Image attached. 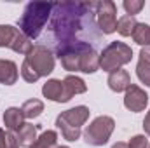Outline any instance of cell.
<instances>
[{
	"mask_svg": "<svg viewBox=\"0 0 150 148\" xmlns=\"http://www.w3.org/2000/svg\"><path fill=\"white\" fill-rule=\"evenodd\" d=\"M5 148H19L18 136H16L12 131H7V141H5Z\"/></svg>",
	"mask_w": 150,
	"mask_h": 148,
	"instance_id": "obj_25",
	"label": "cell"
},
{
	"mask_svg": "<svg viewBox=\"0 0 150 148\" xmlns=\"http://www.w3.org/2000/svg\"><path fill=\"white\" fill-rule=\"evenodd\" d=\"M143 129H145V134H149V136H150V110H149V113L145 115V120H143Z\"/></svg>",
	"mask_w": 150,
	"mask_h": 148,
	"instance_id": "obj_26",
	"label": "cell"
},
{
	"mask_svg": "<svg viewBox=\"0 0 150 148\" xmlns=\"http://www.w3.org/2000/svg\"><path fill=\"white\" fill-rule=\"evenodd\" d=\"M133 58V49L124 42H112L103 49L100 54V68L103 72L112 73L115 70H120V66L127 65Z\"/></svg>",
	"mask_w": 150,
	"mask_h": 148,
	"instance_id": "obj_4",
	"label": "cell"
},
{
	"mask_svg": "<svg viewBox=\"0 0 150 148\" xmlns=\"http://www.w3.org/2000/svg\"><path fill=\"white\" fill-rule=\"evenodd\" d=\"M89 44L82 40L70 42L63 47H58V58L61 59V65L68 72H80V56L86 51Z\"/></svg>",
	"mask_w": 150,
	"mask_h": 148,
	"instance_id": "obj_7",
	"label": "cell"
},
{
	"mask_svg": "<svg viewBox=\"0 0 150 148\" xmlns=\"http://www.w3.org/2000/svg\"><path fill=\"white\" fill-rule=\"evenodd\" d=\"M54 9L56 12H52L54 16H52L51 30L58 40V47H63L70 42H75V33L82 26L80 18L84 16V11L89 9V5L65 2V4H54Z\"/></svg>",
	"mask_w": 150,
	"mask_h": 148,
	"instance_id": "obj_1",
	"label": "cell"
},
{
	"mask_svg": "<svg viewBox=\"0 0 150 148\" xmlns=\"http://www.w3.org/2000/svg\"><path fill=\"white\" fill-rule=\"evenodd\" d=\"M5 141H7V132L0 129V148H5Z\"/></svg>",
	"mask_w": 150,
	"mask_h": 148,
	"instance_id": "obj_27",
	"label": "cell"
},
{
	"mask_svg": "<svg viewBox=\"0 0 150 148\" xmlns=\"http://www.w3.org/2000/svg\"><path fill=\"white\" fill-rule=\"evenodd\" d=\"M113 129H115V120L108 115H100L96 117L84 131V140L87 145L93 147H103L105 143H108L110 136H112Z\"/></svg>",
	"mask_w": 150,
	"mask_h": 148,
	"instance_id": "obj_5",
	"label": "cell"
},
{
	"mask_svg": "<svg viewBox=\"0 0 150 148\" xmlns=\"http://www.w3.org/2000/svg\"><path fill=\"white\" fill-rule=\"evenodd\" d=\"M54 4H47V2H30L25 7V12L19 19V28L21 33L25 37L37 38L42 32V28L45 26L49 16L52 14Z\"/></svg>",
	"mask_w": 150,
	"mask_h": 148,
	"instance_id": "obj_2",
	"label": "cell"
},
{
	"mask_svg": "<svg viewBox=\"0 0 150 148\" xmlns=\"http://www.w3.org/2000/svg\"><path fill=\"white\" fill-rule=\"evenodd\" d=\"M58 148H70V147H58Z\"/></svg>",
	"mask_w": 150,
	"mask_h": 148,
	"instance_id": "obj_29",
	"label": "cell"
},
{
	"mask_svg": "<svg viewBox=\"0 0 150 148\" xmlns=\"http://www.w3.org/2000/svg\"><path fill=\"white\" fill-rule=\"evenodd\" d=\"M30 148H58V132L56 131H44Z\"/></svg>",
	"mask_w": 150,
	"mask_h": 148,
	"instance_id": "obj_18",
	"label": "cell"
},
{
	"mask_svg": "<svg viewBox=\"0 0 150 148\" xmlns=\"http://www.w3.org/2000/svg\"><path fill=\"white\" fill-rule=\"evenodd\" d=\"M96 19L100 30L105 35L117 32V5L110 0L96 2Z\"/></svg>",
	"mask_w": 150,
	"mask_h": 148,
	"instance_id": "obj_8",
	"label": "cell"
},
{
	"mask_svg": "<svg viewBox=\"0 0 150 148\" xmlns=\"http://www.w3.org/2000/svg\"><path fill=\"white\" fill-rule=\"evenodd\" d=\"M63 82H65V87H67V91L70 92L72 98H74L75 94H84V92L87 91L86 82H84L82 78L75 77V75H68L67 78H63Z\"/></svg>",
	"mask_w": 150,
	"mask_h": 148,
	"instance_id": "obj_19",
	"label": "cell"
},
{
	"mask_svg": "<svg viewBox=\"0 0 150 148\" xmlns=\"http://www.w3.org/2000/svg\"><path fill=\"white\" fill-rule=\"evenodd\" d=\"M108 87L112 89L113 92H124L127 91V87L131 85V77L126 70H115L108 75V80H107Z\"/></svg>",
	"mask_w": 150,
	"mask_h": 148,
	"instance_id": "obj_12",
	"label": "cell"
},
{
	"mask_svg": "<svg viewBox=\"0 0 150 148\" xmlns=\"http://www.w3.org/2000/svg\"><path fill=\"white\" fill-rule=\"evenodd\" d=\"M42 94L51 99V101H56V103H67L72 99L70 92L67 91L65 87V82L63 80H58V78H51L44 84L42 87Z\"/></svg>",
	"mask_w": 150,
	"mask_h": 148,
	"instance_id": "obj_10",
	"label": "cell"
},
{
	"mask_svg": "<svg viewBox=\"0 0 150 148\" xmlns=\"http://www.w3.org/2000/svg\"><path fill=\"white\" fill-rule=\"evenodd\" d=\"M4 124L9 131L12 132H18L23 124H25V115H23V110L21 108H16V106H11L7 108L5 113H4Z\"/></svg>",
	"mask_w": 150,
	"mask_h": 148,
	"instance_id": "obj_13",
	"label": "cell"
},
{
	"mask_svg": "<svg viewBox=\"0 0 150 148\" xmlns=\"http://www.w3.org/2000/svg\"><path fill=\"white\" fill-rule=\"evenodd\" d=\"M23 63L28 68H32L35 72V75L40 78V77H47V75L54 70V63L56 61H54L52 52L45 45H33L32 52L25 58Z\"/></svg>",
	"mask_w": 150,
	"mask_h": 148,
	"instance_id": "obj_6",
	"label": "cell"
},
{
	"mask_svg": "<svg viewBox=\"0 0 150 148\" xmlns=\"http://www.w3.org/2000/svg\"><path fill=\"white\" fill-rule=\"evenodd\" d=\"M147 105H149V94H147L140 85L131 84V85L127 87L126 94H124V106H126L127 110L138 113V111L145 110Z\"/></svg>",
	"mask_w": 150,
	"mask_h": 148,
	"instance_id": "obj_9",
	"label": "cell"
},
{
	"mask_svg": "<svg viewBox=\"0 0 150 148\" xmlns=\"http://www.w3.org/2000/svg\"><path fill=\"white\" fill-rule=\"evenodd\" d=\"M149 148H150V145H149Z\"/></svg>",
	"mask_w": 150,
	"mask_h": 148,
	"instance_id": "obj_30",
	"label": "cell"
},
{
	"mask_svg": "<svg viewBox=\"0 0 150 148\" xmlns=\"http://www.w3.org/2000/svg\"><path fill=\"white\" fill-rule=\"evenodd\" d=\"M124 11L127 12V16H136L143 7H145V2L143 0H126L122 4Z\"/></svg>",
	"mask_w": 150,
	"mask_h": 148,
	"instance_id": "obj_23",
	"label": "cell"
},
{
	"mask_svg": "<svg viewBox=\"0 0 150 148\" xmlns=\"http://www.w3.org/2000/svg\"><path fill=\"white\" fill-rule=\"evenodd\" d=\"M112 148H129V147H127V143H122V141H119V143H115Z\"/></svg>",
	"mask_w": 150,
	"mask_h": 148,
	"instance_id": "obj_28",
	"label": "cell"
},
{
	"mask_svg": "<svg viewBox=\"0 0 150 148\" xmlns=\"http://www.w3.org/2000/svg\"><path fill=\"white\" fill-rule=\"evenodd\" d=\"M89 113L91 111H89L87 106L80 105V106L70 108V110L58 115L56 125H58V129L61 131V134L67 141H77L80 138V127L87 122Z\"/></svg>",
	"mask_w": 150,
	"mask_h": 148,
	"instance_id": "obj_3",
	"label": "cell"
},
{
	"mask_svg": "<svg viewBox=\"0 0 150 148\" xmlns=\"http://www.w3.org/2000/svg\"><path fill=\"white\" fill-rule=\"evenodd\" d=\"M136 75L147 87H150V47H143L140 51V61L136 65Z\"/></svg>",
	"mask_w": 150,
	"mask_h": 148,
	"instance_id": "obj_14",
	"label": "cell"
},
{
	"mask_svg": "<svg viewBox=\"0 0 150 148\" xmlns=\"http://www.w3.org/2000/svg\"><path fill=\"white\" fill-rule=\"evenodd\" d=\"M21 110H23L25 118H37L38 115L44 111V103L40 99H28V101L23 103Z\"/></svg>",
	"mask_w": 150,
	"mask_h": 148,
	"instance_id": "obj_22",
	"label": "cell"
},
{
	"mask_svg": "<svg viewBox=\"0 0 150 148\" xmlns=\"http://www.w3.org/2000/svg\"><path fill=\"white\" fill-rule=\"evenodd\" d=\"M18 82V66L14 61L0 59V84L12 85Z\"/></svg>",
	"mask_w": 150,
	"mask_h": 148,
	"instance_id": "obj_15",
	"label": "cell"
},
{
	"mask_svg": "<svg viewBox=\"0 0 150 148\" xmlns=\"http://www.w3.org/2000/svg\"><path fill=\"white\" fill-rule=\"evenodd\" d=\"M136 25H138V21H136V18L134 16H122L119 21H117V32L122 35V37H129V35H133V32H134V28H136Z\"/></svg>",
	"mask_w": 150,
	"mask_h": 148,
	"instance_id": "obj_21",
	"label": "cell"
},
{
	"mask_svg": "<svg viewBox=\"0 0 150 148\" xmlns=\"http://www.w3.org/2000/svg\"><path fill=\"white\" fill-rule=\"evenodd\" d=\"M127 147L129 148H149V140L143 134H136V136H133L129 140Z\"/></svg>",
	"mask_w": 150,
	"mask_h": 148,
	"instance_id": "obj_24",
	"label": "cell"
},
{
	"mask_svg": "<svg viewBox=\"0 0 150 148\" xmlns=\"http://www.w3.org/2000/svg\"><path fill=\"white\" fill-rule=\"evenodd\" d=\"M98 70H100V54L91 45H87L86 51L80 56V72H84V73H94Z\"/></svg>",
	"mask_w": 150,
	"mask_h": 148,
	"instance_id": "obj_11",
	"label": "cell"
},
{
	"mask_svg": "<svg viewBox=\"0 0 150 148\" xmlns=\"http://www.w3.org/2000/svg\"><path fill=\"white\" fill-rule=\"evenodd\" d=\"M35 141H37V125L25 122L23 127L18 131V143H19V147L30 148Z\"/></svg>",
	"mask_w": 150,
	"mask_h": 148,
	"instance_id": "obj_16",
	"label": "cell"
},
{
	"mask_svg": "<svg viewBox=\"0 0 150 148\" xmlns=\"http://www.w3.org/2000/svg\"><path fill=\"white\" fill-rule=\"evenodd\" d=\"M19 35H21V32L18 28H14L11 25H0V47L12 49Z\"/></svg>",
	"mask_w": 150,
	"mask_h": 148,
	"instance_id": "obj_17",
	"label": "cell"
},
{
	"mask_svg": "<svg viewBox=\"0 0 150 148\" xmlns=\"http://www.w3.org/2000/svg\"><path fill=\"white\" fill-rule=\"evenodd\" d=\"M131 37H133V40H134L138 45H142V47L150 45V26L147 23H138Z\"/></svg>",
	"mask_w": 150,
	"mask_h": 148,
	"instance_id": "obj_20",
	"label": "cell"
}]
</instances>
